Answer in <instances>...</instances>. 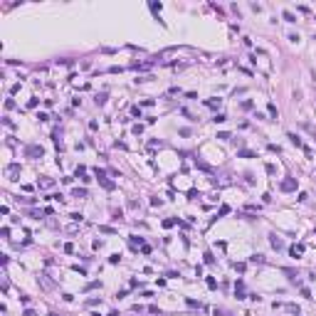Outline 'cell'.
Masks as SVG:
<instances>
[{
    "mask_svg": "<svg viewBox=\"0 0 316 316\" xmlns=\"http://www.w3.org/2000/svg\"><path fill=\"white\" fill-rule=\"evenodd\" d=\"M129 245H131V249H139V247H143V237L131 235V237H129Z\"/></svg>",
    "mask_w": 316,
    "mask_h": 316,
    "instance_id": "obj_6",
    "label": "cell"
},
{
    "mask_svg": "<svg viewBox=\"0 0 316 316\" xmlns=\"http://www.w3.org/2000/svg\"><path fill=\"white\" fill-rule=\"evenodd\" d=\"M208 289H217V281L212 279V277H208Z\"/></svg>",
    "mask_w": 316,
    "mask_h": 316,
    "instance_id": "obj_27",
    "label": "cell"
},
{
    "mask_svg": "<svg viewBox=\"0 0 316 316\" xmlns=\"http://www.w3.org/2000/svg\"><path fill=\"white\" fill-rule=\"evenodd\" d=\"M131 134H136V136H139V134H143V126H141V124H136V126L131 129Z\"/></svg>",
    "mask_w": 316,
    "mask_h": 316,
    "instance_id": "obj_24",
    "label": "cell"
},
{
    "mask_svg": "<svg viewBox=\"0 0 316 316\" xmlns=\"http://www.w3.org/2000/svg\"><path fill=\"white\" fill-rule=\"evenodd\" d=\"M217 139H220V141H230V134H227V131H220Z\"/></svg>",
    "mask_w": 316,
    "mask_h": 316,
    "instance_id": "obj_25",
    "label": "cell"
},
{
    "mask_svg": "<svg viewBox=\"0 0 316 316\" xmlns=\"http://www.w3.org/2000/svg\"><path fill=\"white\" fill-rule=\"evenodd\" d=\"M99 230H101V232H106V235H114V227H109V225H101Z\"/></svg>",
    "mask_w": 316,
    "mask_h": 316,
    "instance_id": "obj_23",
    "label": "cell"
},
{
    "mask_svg": "<svg viewBox=\"0 0 316 316\" xmlns=\"http://www.w3.org/2000/svg\"><path fill=\"white\" fill-rule=\"evenodd\" d=\"M279 188L284 190V193H291V190H296V178H284Z\"/></svg>",
    "mask_w": 316,
    "mask_h": 316,
    "instance_id": "obj_3",
    "label": "cell"
},
{
    "mask_svg": "<svg viewBox=\"0 0 316 316\" xmlns=\"http://www.w3.org/2000/svg\"><path fill=\"white\" fill-rule=\"evenodd\" d=\"M267 111H269V116H272V119H277V114H279V111H277V106H274V104H269V106H267Z\"/></svg>",
    "mask_w": 316,
    "mask_h": 316,
    "instance_id": "obj_19",
    "label": "cell"
},
{
    "mask_svg": "<svg viewBox=\"0 0 316 316\" xmlns=\"http://www.w3.org/2000/svg\"><path fill=\"white\" fill-rule=\"evenodd\" d=\"M281 17H284L286 22H296V15H294L291 10H284V12H281Z\"/></svg>",
    "mask_w": 316,
    "mask_h": 316,
    "instance_id": "obj_10",
    "label": "cell"
},
{
    "mask_svg": "<svg viewBox=\"0 0 316 316\" xmlns=\"http://www.w3.org/2000/svg\"><path fill=\"white\" fill-rule=\"evenodd\" d=\"M151 205H153V208H158V205H163V200H161V198H151Z\"/></svg>",
    "mask_w": 316,
    "mask_h": 316,
    "instance_id": "obj_29",
    "label": "cell"
},
{
    "mask_svg": "<svg viewBox=\"0 0 316 316\" xmlns=\"http://www.w3.org/2000/svg\"><path fill=\"white\" fill-rule=\"evenodd\" d=\"M205 106H210V109H217V106H220V99H205Z\"/></svg>",
    "mask_w": 316,
    "mask_h": 316,
    "instance_id": "obj_14",
    "label": "cell"
},
{
    "mask_svg": "<svg viewBox=\"0 0 316 316\" xmlns=\"http://www.w3.org/2000/svg\"><path fill=\"white\" fill-rule=\"evenodd\" d=\"M64 252H67V254H72V252H74V245H72V242H67V245H64Z\"/></svg>",
    "mask_w": 316,
    "mask_h": 316,
    "instance_id": "obj_36",
    "label": "cell"
},
{
    "mask_svg": "<svg viewBox=\"0 0 316 316\" xmlns=\"http://www.w3.org/2000/svg\"><path fill=\"white\" fill-rule=\"evenodd\" d=\"M212 121H215V124H225V121H227V116H225V114H215V116H212Z\"/></svg>",
    "mask_w": 316,
    "mask_h": 316,
    "instance_id": "obj_13",
    "label": "cell"
},
{
    "mask_svg": "<svg viewBox=\"0 0 316 316\" xmlns=\"http://www.w3.org/2000/svg\"><path fill=\"white\" fill-rule=\"evenodd\" d=\"M195 168H200V171H205V173H212V166L205 163L203 158H195Z\"/></svg>",
    "mask_w": 316,
    "mask_h": 316,
    "instance_id": "obj_4",
    "label": "cell"
},
{
    "mask_svg": "<svg viewBox=\"0 0 316 316\" xmlns=\"http://www.w3.org/2000/svg\"><path fill=\"white\" fill-rule=\"evenodd\" d=\"M237 156H240V158H257V156H254V153H252V151H240V153H237Z\"/></svg>",
    "mask_w": 316,
    "mask_h": 316,
    "instance_id": "obj_17",
    "label": "cell"
},
{
    "mask_svg": "<svg viewBox=\"0 0 316 316\" xmlns=\"http://www.w3.org/2000/svg\"><path fill=\"white\" fill-rule=\"evenodd\" d=\"M22 316H37V314L32 311V309H25V314H22Z\"/></svg>",
    "mask_w": 316,
    "mask_h": 316,
    "instance_id": "obj_38",
    "label": "cell"
},
{
    "mask_svg": "<svg viewBox=\"0 0 316 316\" xmlns=\"http://www.w3.org/2000/svg\"><path fill=\"white\" fill-rule=\"evenodd\" d=\"M161 146H163V143H161L158 139H151V141H148V148H151V151H153V148H161Z\"/></svg>",
    "mask_w": 316,
    "mask_h": 316,
    "instance_id": "obj_15",
    "label": "cell"
},
{
    "mask_svg": "<svg viewBox=\"0 0 316 316\" xmlns=\"http://www.w3.org/2000/svg\"><path fill=\"white\" fill-rule=\"evenodd\" d=\"M52 185H54L52 178H42V180H40V188H52Z\"/></svg>",
    "mask_w": 316,
    "mask_h": 316,
    "instance_id": "obj_12",
    "label": "cell"
},
{
    "mask_svg": "<svg viewBox=\"0 0 316 316\" xmlns=\"http://www.w3.org/2000/svg\"><path fill=\"white\" fill-rule=\"evenodd\" d=\"M97 286H101V284H99V281H89V284H87V291H92V289H97Z\"/></svg>",
    "mask_w": 316,
    "mask_h": 316,
    "instance_id": "obj_31",
    "label": "cell"
},
{
    "mask_svg": "<svg viewBox=\"0 0 316 316\" xmlns=\"http://www.w3.org/2000/svg\"><path fill=\"white\" fill-rule=\"evenodd\" d=\"M17 173H20V166L17 163H12V166H7V176H10V180H17Z\"/></svg>",
    "mask_w": 316,
    "mask_h": 316,
    "instance_id": "obj_8",
    "label": "cell"
},
{
    "mask_svg": "<svg viewBox=\"0 0 316 316\" xmlns=\"http://www.w3.org/2000/svg\"><path fill=\"white\" fill-rule=\"evenodd\" d=\"M50 316H57V314H50Z\"/></svg>",
    "mask_w": 316,
    "mask_h": 316,
    "instance_id": "obj_39",
    "label": "cell"
},
{
    "mask_svg": "<svg viewBox=\"0 0 316 316\" xmlns=\"http://www.w3.org/2000/svg\"><path fill=\"white\" fill-rule=\"evenodd\" d=\"M25 156H27V158H42V156H45V148L37 146V143H30V146L25 148Z\"/></svg>",
    "mask_w": 316,
    "mask_h": 316,
    "instance_id": "obj_1",
    "label": "cell"
},
{
    "mask_svg": "<svg viewBox=\"0 0 316 316\" xmlns=\"http://www.w3.org/2000/svg\"><path fill=\"white\" fill-rule=\"evenodd\" d=\"M203 257H205V264H212V262H215V259H212V252H205Z\"/></svg>",
    "mask_w": 316,
    "mask_h": 316,
    "instance_id": "obj_26",
    "label": "cell"
},
{
    "mask_svg": "<svg viewBox=\"0 0 316 316\" xmlns=\"http://www.w3.org/2000/svg\"><path fill=\"white\" fill-rule=\"evenodd\" d=\"M148 7H151V10H153V12H161V2H151V5H148Z\"/></svg>",
    "mask_w": 316,
    "mask_h": 316,
    "instance_id": "obj_28",
    "label": "cell"
},
{
    "mask_svg": "<svg viewBox=\"0 0 316 316\" xmlns=\"http://www.w3.org/2000/svg\"><path fill=\"white\" fill-rule=\"evenodd\" d=\"M227 212H230V208H227V205H222V208H220V212H217V217H222V215H227Z\"/></svg>",
    "mask_w": 316,
    "mask_h": 316,
    "instance_id": "obj_32",
    "label": "cell"
},
{
    "mask_svg": "<svg viewBox=\"0 0 316 316\" xmlns=\"http://www.w3.org/2000/svg\"><path fill=\"white\" fill-rule=\"evenodd\" d=\"M178 225V217H168V220H163V227H173Z\"/></svg>",
    "mask_w": 316,
    "mask_h": 316,
    "instance_id": "obj_16",
    "label": "cell"
},
{
    "mask_svg": "<svg viewBox=\"0 0 316 316\" xmlns=\"http://www.w3.org/2000/svg\"><path fill=\"white\" fill-rule=\"evenodd\" d=\"M72 198H87V188H74L72 190Z\"/></svg>",
    "mask_w": 316,
    "mask_h": 316,
    "instance_id": "obj_11",
    "label": "cell"
},
{
    "mask_svg": "<svg viewBox=\"0 0 316 316\" xmlns=\"http://www.w3.org/2000/svg\"><path fill=\"white\" fill-rule=\"evenodd\" d=\"M82 217H84L82 212H72V220H74V222H82Z\"/></svg>",
    "mask_w": 316,
    "mask_h": 316,
    "instance_id": "obj_30",
    "label": "cell"
},
{
    "mask_svg": "<svg viewBox=\"0 0 316 316\" xmlns=\"http://www.w3.org/2000/svg\"><path fill=\"white\" fill-rule=\"evenodd\" d=\"M153 104H156V101H153V99H143V101H141L139 106H153Z\"/></svg>",
    "mask_w": 316,
    "mask_h": 316,
    "instance_id": "obj_33",
    "label": "cell"
},
{
    "mask_svg": "<svg viewBox=\"0 0 316 316\" xmlns=\"http://www.w3.org/2000/svg\"><path fill=\"white\" fill-rule=\"evenodd\" d=\"M289 254H291L294 259L301 257V254H304V245H291V247H289Z\"/></svg>",
    "mask_w": 316,
    "mask_h": 316,
    "instance_id": "obj_5",
    "label": "cell"
},
{
    "mask_svg": "<svg viewBox=\"0 0 316 316\" xmlns=\"http://www.w3.org/2000/svg\"><path fill=\"white\" fill-rule=\"evenodd\" d=\"M94 173H97V178H99V183H101V185H104L106 190H114V188H116V183H114V180H109V178H106V171H101V168H97V171H94Z\"/></svg>",
    "mask_w": 316,
    "mask_h": 316,
    "instance_id": "obj_2",
    "label": "cell"
},
{
    "mask_svg": "<svg viewBox=\"0 0 316 316\" xmlns=\"http://www.w3.org/2000/svg\"><path fill=\"white\" fill-rule=\"evenodd\" d=\"M198 198H200L198 190H188V200H198Z\"/></svg>",
    "mask_w": 316,
    "mask_h": 316,
    "instance_id": "obj_20",
    "label": "cell"
},
{
    "mask_svg": "<svg viewBox=\"0 0 316 316\" xmlns=\"http://www.w3.org/2000/svg\"><path fill=\"white\" fill-rule=\"evenodd\" d=\"M185 301H188V306H190V309H200V304H198L195 299H185Z\"/></svg>",
    "mask_w": 316,
    "mask_h": 316,
    "instance_id": "obj_22",
    "label": "cell"
},
{
    "mask_svg": "<svg viewBox=\"0 0 316 316\" xmlns=\"http://www.w3.org/2000/svg\"><path fill=\"white\" fill-rule=\"evenodd\" d=\"M94 101H97V106H104L106 104V94H97V99H94Z\"/></svg>",
    "mask_w": 316,
    "mask_h": 316,
    "instance_id": "obj_18",
    "label": "cell"
},
{
    "mask_svg": "<svg viewBox=\"0 0 316 316\" xmlns=\"http://www.w3.org/2000/svg\"><path fill=\"white\" fill-rule=\"evenodd\" d=\"M131 114H134V116H139V119H141V106H134V109H131Z\"/></svg>",
    "mask_w": 316,
    "mask_h": 316,
    "instance_id": "obj_37",
    "label": "cell"
},
{
    "mask_svg": "<svg viewBox=\"0 0 316 316\" xmlns=\"http://www.w3.org/2000/svg\"><path fill=\"white\" fill-rule=\"evenodd\" d=\"M267 173H269V176H274V173H277V168H274L272 163H267Z\"/></svg>",
    "mask_w": 316,
    "mask_h": 316,
    "instance_id": "obj_34",
    "label": "cell"
},
{
    "mask_svg": "<svg viewBox=\"0 0 316 316\" xmlns=\"http://www.w3.org/2000/svg\"><path fill=\"white\" fill-rule=\"evenodd\" d=\"M119 259H121L119 254H111V257H109V262H111V264H119Z\"/></svg>",
    "mask_w": 316,
    "mask_h": 316,
    "instance_id": "obj_35",
    "label": "cell"
},
{
    "mask_svg": "<svg viewBox=\"0 0 316 316\" xmlns=\"http://www.w3.org/2000/svg\"><path fill=\"white\" fill-rule=\"evenodd\" d=\"M249 262H257V264H264V257H262V254H254V257H249Z\"/></svg>",
    "mask_w": 316,
    "mask_h": 316,
    "instance_id": "obj_21",
    "label": "cell"
},
{
    "mask_svg": "<svg viewBox=\"0 0 316 316\" xmlns=\"http://www.w3.org/2000/svg\"><path fill=\"white\" fill-rule=\"evenodd\" d=\"M286 139L291 141V143H294V146H296V148H304V143H301V139H299V136H296V134H291V131H289V134H286Z\"/></svg>",
    "mask_w": 316,
    "mask_h": 316,
    "instance_id": "obj_9",
    "label": "cell"
},
{
    "mask_svg": "<svg viewBox=\"0 0 316 316\" xmlns=\"http://www.w3.org/2000/svg\"><path fill=\"white\" fill-rule=\"evenodd\" d=\"M269 245L274 247L277 252H279V249H284V242H281V240L277 237V235H269Z\"/></svg>",
    "mask_w": 316,
    "mask_h": 316,
    "instance_id": "obj_7",
    "label": "cell"
}]
</instances>
